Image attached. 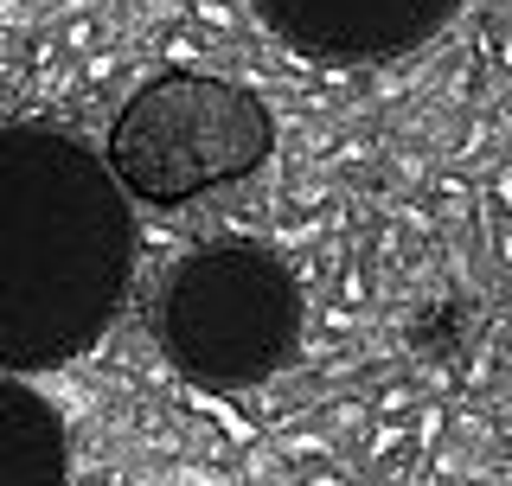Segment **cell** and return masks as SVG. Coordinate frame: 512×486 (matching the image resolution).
<instances>
[{
	"label": "cell",
	"mask_w": 512,
	"mask_h": 486,
	"mask_svg": "<svg viewBox=\"0 0 512 486\" xmlns=\"http://www.w3.org/2000/svg\"><path fill=\"white\" fill-rule=\"evenodd\" d=\"M135 282V212L90 141L45 122L0 128V371L71 365Z\"/></svg>",
	"instance_id": "obj_1"
},
{
	"label": "cell",
	"mask_w": 512,
	"mask_h": 486,
	"mask_svg": "<svg viewBox=\"0 0 512 486\" xmlns=\"http://www.w3.org/2000/svg\"><path fill=\"white\" fill-rule=\"evenodd\" d=\"M288 52L314 64L410 58L461 13V0H250Z\"/></svg>",
	"instance_id": "obj_4"
},
{
	"label": "cell",
	"mask_w": 512,
	"mask_h": 486,
	"mask_svg": "<svg viewBox=\"0 0 512 486\" xmlns=\"http://www.w3.org/2000/svg\"><path fill=\"white\" fill-rule=\"evenodd\" d=\"M308 307L301 282L263 243H199L173 263L154 301V333L167 365L199 391H250L295 359Z\"/></svg>",
	"instance_id": "obj_2"
},
{
	"label": "cell",
	"mask_w": 512,
	"mask_h": 486,
	"mask_svg": "<svg viewBox=\"0 0 512 486\" xmlns=\"http://www.w3.org/2000/svg\"><path fill=\"white\" fill-rule=\"evenodd\" d=\"M71 429L26 378H0V486H64Z\"/></svg>",
	"instance_id": "obj_5"
},
{
	"label": "cell",
	"mask_w": 512,
	"mask_h": 486,
	"mask_svg": "<svg viewBox=\"0 0 512 486\" xmlns=\"http://www.w3.org/2000/svg\"><path fill=\"white\" fill-rule=\"evenodd\" d=\"M276 154L269 103L212 71H160L116 109L103 160L128 199L186 205L218 186L250 180Z\"/></svg>",
	"instance_id": "obj_3"
}]
</instances>
